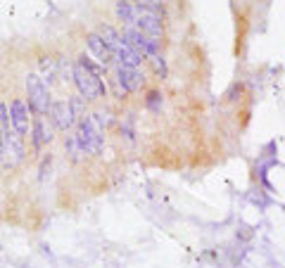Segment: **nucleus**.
<instances>
[{
	"mask_svg": "<svg viewBox=\"0 0 285 268\" xmlns=\"http://www.w3.org/2000/svg\"><path fill=\"white\" fill-rule=\"evenodd\" d=\"M71 78H74V86H76L78 95L83 97L86 102H98V100H102L107 95V86L102 83L100 69L93 62H88L86 57H81L78 62H74Z\"/></svg>",
	"mask_w": 285,
	"mask_h": 268,
	"instance_id": "obj_1",
	"label": "nucleus"
},
{
	"mask_svg": "<svg viewBox=\"0 0 285 268\" xmlns=\"http://www.w3.org/2000/svg\"><path fill=\"white\" fill-rule=\"evenodd\" d=\"M100 36L105 38V43L110 45L112 55H114V62L121 67H131V69H141L142 67V57L136 50H133L131 45L126 43V38L121 36V31H117L114 26L110 24H105V26H100Z\"/></svg>",
	"mask_w": 285,
	"mask_h": 268,
	"instance_id": "obj_2",
	"label": "nucleus"
},
{
	"mask_svg": "<svg viewBox=\"0 0 285 268\" xmlns=\"http://www.w3.org/2000/svg\"><path fill=\"white\" fill-rule=\"evenodd\" d=\"M24 90H26V97H29V107H31V112H36L38 117H48L53 100H50V90L45 86L43 76L41 74H26V78H24Z\"/></svg>",
	"mask_w": 285,
	"mask_h": 268,
	"instance_id": "obj_3",
	"label": "nucleus"
},
{
	"mask_svg": "<svg viewBox=\"0 0 285 268\" xmlns=\"http://www.w3.org/2000/svg\"><path fill=\"white\" fill-rule=\"evenodd\" d=\"M0 129L5 135L10 133V105H5V102H0Z\"/></svg>",
	"mask_w": 285,
	"mask_h": 268,
	"instance_id": "obj_14",
	"label": "nucleus"
},
{
	"mask_svg": "<svg viewBox=\"0 0 285 268\" xmlns=\"http://www.w3.org/2000/svg\"><path fill=\"white\" fill-rule=\"evenodd\" d=\"M136 29L142 31L147 38L159 41V43H162V38H164V22H162L159 12L150 10V7L136 5Z\"/></svg>",
	"mask_w": 285,
	"mask_h": 268,
	"instance_id": "obj_6",
	"label": "nucleus"
},
{
	"mask_svg": "<svg viewBox=\"0 0 285 268\" xmlns=\"http://www.w3.org/2000/svg\"><path fill=\"white\" fill-rule=\"evenodd\" d=\"M31 140H33V147L36 150H43L48 142H53V126L48 124L45 117H33L31 121Z\"/></svg>",
	"mask_w": 285,
	"mask_h": 268,
	"instance_id": "obj_11",
	"label": "nucleus"
},
{
	"mask_svg": "<svg viewBox=\"0 0 285 268\" xmlns=\"http://www.w3.org/2000/svg\"><path fill=\"white\" fill-rule=\"evenodd\" d=\"M48 117L53 121V126H55L57 131H62V133L76 129V124H78V119H76V114H74L71 105H69V100H55V102L50 105Z\"/></svg>",
	"mask_w": 285,
	"mask_h": 268,
	"instance_id": "obj_8",
	"label": "nucleus"
},
{
	"mask_svg": "<svg viewBox=\"0 0 285 268\" xmlns=\"http://www.w3.org/2000/svg\"><path fill=\"white\" fill-rule=\"evenodd\" d=\"M2 154H5V133L0 129V159H2Z\"/></svg>",
	"mask_w": 285,
	"mask_h": 268,
	"instance_id": "obj_16",
	"label": "nucleus"
},
{
	"mask_svg": "<svg viewBox=\"0 0 285 268\" xmlns=\"http://www.w3.org/2000/svg\"><path fill=\"white\" fill-rule=\"evenodd\" d=\"M136 2H138L141 7H150V10H154V12L162 7V0H136Z\"/></svg>",
	"mask_w": 285,
	"mask_h": 268,
	"instance_id": "obj_15",
	"label": "nucleus"
},
{
	"mask_svg": "<svg viewBox=\"0 0 285 268\" xmlns=\"http://www.w3.org/2000/svg\"><path fill=\"white\" fill-rule=\"evenodd\" d=\"M121 36L126 38V43L131 45L142 60H145V57H147V60H159V50H162V43H159V41L147 38V36L142 31H138L136 26H124V29H121Z\"/></svg>",
	"mask_w": 285,
	"mask_h": 268,
	"instance_id": "obj_5",
	"label": "nucleus"
},
{
	"mask_svg": "<svg viewBox=\"0 0 285 268\" xmlns=\"http://www.w3.org/2000/svg\"><path fill=\"white\" fill-rule=\"evenodd\" d=\"M114 81L121 86L124 93H136V90H141L142 88L145 76L141 74V69H131V67L117 65V69H114Z\"/></svg>",
	"mask_w": 285,
	"mask_h": 268,
	"instance_id": "obj_10",
	"label": "nucleus"
},
{
	"mask_svg": "<svg viewBox=\"0 0 285 268\" xmlns=\"http://www.w3.org/2000/svg\"><path fill=\"white\" fill-rule=\"evenodd\" d=\"M65 150H67V154L71 157V161H78V159H81V154H83V152H81V147H78L76 135H74V133L65 138Z\"/></svg>",
	"mask_w": 285,
	"mask_h": 268,
	"instance_id": "obj_13",
	"label": "nucleus"
},
{
	"mask_svg": "<svg viewBox=\"0 0 285 268\" xmlns=\"http://www.w3.org/2000/svg\"><path fill=\"white\" fill-rule=\"evenodd\" d=\"M31 107L24 97H12L10 100V126L12 131L19 135V138H26L31 135Z\"/></svg>",
	"mask_w": 285,
	"mask_h": 268,
	"instance_id": "obj_7",
	"label": "nucleus"
},
{
	"mask_svg": "<svg viewBox=\"0 0 285 268\" xmlns=\"http://www.w3.org/2000/svg\"><path fill=\"white\" fill-rule=\"evenodd\" d=\"M117 19L124 26H136V5L129 0H117Z\"/></svg>",
	"mask_w": 285,
	"mask_h": 268,
	"instance_id": "obj_12",
	"label": "nucleus"
},
{
	"mask_svg": "<svg viewBox=\"0 0 285 268\" xmlns=\"http://www.w3.org/2000/svg\"><path fill=\"white\" fill-rule=\"evenodd\" d=\"M86 48L100 67H110L112 62H114V55H112L110 45L105 43V38H102L100 33H95V31L86 33Z\"/></svg>",
	"mask_w": 285,
	"mask_h": 268,
	"instance_id": "obj_9",
	"label": "nucleus"
},
{
	"mask_svg": "<svg viewBox=\"0 0 285 268\" xmlns=\"http://www.w3.org/2000/svg\"><path fill=\"white\" fill-rule=\"evenodd\" d=\"M74 135H76V142H78V147H81V152H83V154H100V152H102V147H105L102 133L95 129V124L90 121V117L78 119Z\"/></svg>",
	"mask_w": 285,
	"mask_h": 268,
	"instance_id": "obj_4",
	"label": "nucleus"
}]
</instances>
